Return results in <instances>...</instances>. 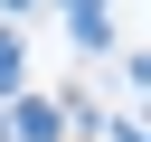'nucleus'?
I'll list each match as a JSON object with an SVG mask.
<instances>
[{"label": "nucleus", "instance_id": "1", "mask_svg": "<svg viewBox=\"0 0 151 142\" xmlns=\"http://www.w3.org/2000/svg\"><path fill=\"white\" fill-rule=\"evenodd\" d=\"M57 123H66V104H47V95H19V142H57Z\"/></svg>", "mask_w": 151, "mask_h": 142}, {"label": "nucleus", "instance_id": "2", "mask_svg": "<svg viewBox=\"0 0 151 142\" xmlns=\"http://www.w3.org/2000/svg\"><path fill=\"white\" fill-rule=\"evenodd\" d=\"M0 85H19V38L0 28Z\"/></svg>", "mask_w": 151, "mask_h": 142}]
</instances>
